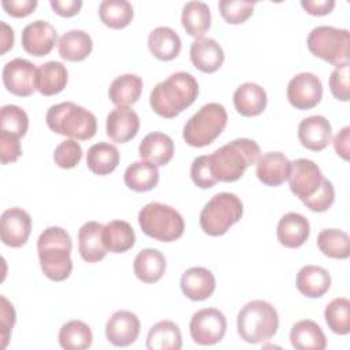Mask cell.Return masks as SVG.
I'll list each match as a JSON object with an SVG mask.
<instances>
[{"label": "cell", "mask_w": 350, "mask_h": 350, "mask_svg": "<svg viewBox=\"0 0 350 350\" xmlns=\"http://www.w3.org/2000/svg\"><path fill=\"white\" fill-rule=\"evenodd\" d=\"M197 96V79L186 71H176L152 89L149 103L159 116L172 119L189 108Z\"/></svg>", "instance_id": "cell-1"}, {"label": "cell", "mask_w": 350, "mask_h": 350, "mask_svg": "<svg viewBox=\"0 0 350 350\" xmlns=\"http://www.w3.org/2000/svg\"><path fill=\"white\" fill-rule=\"evenodd\" d=\"M72 242L66 230L57 226L45 228L37 239V252L42 273L53 280H66L72 271Z\"/></svg>", "instance_id": "cell-2"}, {"label": "cell", "mask_w": 350, "mask_h": 350, "mask_svg": "<svg viewBox=\"0 0 350 350\" xmlns=\"http://www.w3.org/2000/svg\"><path fill=\"white\" fill-rule=\"evenodd\" d=\"M260 146L249 138L234 139L209 154V168L217 182H235L260 159Z\"/></svg>", "instance_id": "cell-3"}, {"label": "cell", "mask_w": 350, "mask_h": 350, "mask_svg": "<svg viewBox=\"0 0 350 350\" xmlns=\"http://www.w3.org/2000/svg\"><path fill=\"white\" fill-rule=\"evenodd\" d=\"M45 120L49 130L75 141L90 139L97 131L96 116L86 108L71 101L49 107Z\"/></svg>", "instance_id": "cell-4"}, {"label": "cell", "mask_w": 350, "mask_h": 350, "mask_svg": "<svg viewBox=\"0 0 350 350\" xmlns=\"http://www.w3.org/2000/svg\"><path fill=\"white\" fill-rule=\"evenodd\" d=\"M279 328V316L273 305L262 299L247 302L238 313L237 329L241 339L257 345L273 338Z\"/></svg>", "instance_id": "cell-5"}, {"label": "cell", "mask_w": 350, "mask_h": 350, "mask_svg": "<svg viewBox=\"0 0 350 350\" xmlns=\"http://www.w3.org/2000/svg\"><path fill=\"white\" fill-rule=\"evenodd\" d=\"M142 232L160 242H174L183 235L185 220L172 206L161 202H149L138 213Z\"/></svg>", "instance_id": "cell-6"}, {"label": "cell", "mask_w": 350, "mask_h": 350, "mask_svg": "<svg viewBox=\"0 0 350 350\" xmlns=\"http://www.w3.org/2000/svg\"><path fill=\"white\" fill-rule=\"evenodd\" d=\"M227 111L219 103L202 105L185 124L183 139L193 148L211 145L227 126Z\"/></svg>", "instance_id": "cell-7"}, {"label": "cell", "mask_w": 350, "mask_h": 350, "mask_svg": "<svg viewBox=\"0 0 350 350\" xmlns=\"http://www.w3.org/2000/svg\"><path fill=\"white\" fill-rule=\"evenodd\" d=\"M242 213L243 204L238 196L227 191L217 193L204 205L200 213V226L205 234L220 237L241 220Z\"/></svg>", "instance_id": "cell-8"}, {"label": "cell", "mask_w": 350, "mask_h": 350, "mask_svg": "<svg viewBox=\"0 0 350 350\" xmlns=\"http://www.w3.org/2000/svg\"><path fill=\"white\" fill-rule=\"evenodd\" d=\"M306 44L312 55L335 67L349 63L350 33L346 29L317 26L309 33Z\"/></svg>", "instance_id": "cell-9"}, {"label": "cell", "mask_w": 350, "mask_h": 350, "mask_svg": "<svg viewBox=\"0 0 350 350\" xmlns=\"http://www.w3.org/2000/svg\"><path fill=\"white\" fill-rule=\"evenodd\" d=\"M191 339L201 346H212L219 343L227 329L226 316L215 308H204L197 310L189 324Z\"/></svg>", "instance_id": "cell-10"}, {"label": "cell", "mask_w": 350, "mask_h": 350, "mask_svg": "<svg viewBox=\"0 0 350 350\" xmlns=\"http://www.w3.org/2000/svg\"><path fill=\"white\" fill-rule=\"evenodd\" d=\"M323 97V83L312 72H299L287 85V100L295 109L314 108Z\"/></svg>", "instance_id": "cell-11"}, {"label": "cell", "mask_w": 350, "mask_h": 350, "mask_svg": "<svg viewBox=\"0 0 350 350\" xmlns=\"http://www.w3.org/2000/svg\"><path fill=\"white\" fill-rule=\"evenodd\" d=\"M288 186L291 193L301 201L312 197L324 179L319 165L309 159H298L291 163Z\"/></svg>", "instance_id": "cell-12"}, {"label": "cell", "mask_w": 350, "mask_h": 350, "mask_svg": "<svg viewBox=\"0 0 350 350\" xmlns=\"http://www.w3.org/2000/svg\"><path fill=\"white\" fill-rule=\"evenodd\" d=\"M36 64L31 62L15 57L5 63L1 77L5 89L18 96V97H27L36 90Z\"/></svg>", "instance_id": "cell-13"}, {"label": "cell", "mask_w": 350, "mask_h": 350, "mask_svg": "<svg viewBox=\"0 0 350 350\" xmlns=\"http://www.w3.org/2000/svg\"><path fill=\"white\" fill-rule=\"evenodd\" d=\"M31 232L30 215L18 206L5 209L0 217V237L10 247L23 246Z\"/></svg>", "instance_id": "cell-14"}, {"label": "cell", "mask_w": 350, "mask_h": 350, "mask_svg": "<svg viewBox=\"0 0 350 350\" xmlns=\"http://www.w3.org/2000/svg\"><path fill=\"white\" fill-rule=\"evenodd\" d=\"M139 329L141 323L135 313L130 310H118L105 324V336L111 345L126 347L137 340Z\"/></svg>", "instance_id": "cell-15"}, {"label": "cell", "mask_w": 350, "mask_h": 350, "mask_svg": "<svg viewBox=\"0 0 350 350\" xmlns=\"http://www.w3.org/2000/svg\"><path fill=\"white\" fill-rule=\"evenodd\" d=\"M57 40L55 27L46 21H34L25 26L22 30V46L23 49L37 57L48 55Z\"/></svg>", "instance_id": "cell-16"}, {"label": "cell", "mask_w": 350, "mask_h": 350, "mask_svg": "<svg viewBox=\"0 0 350 350\" xmlns=\"http://www.w3.org/2000/svg\"><path fill=\"white\" fill-rule=\"evenodd\" d=\"M298 138L304 148L320 152L328 146L332 138V127L327 118L313 115L305 118L298 124Z\"/></svg>", "instance_id": "cell-17"}, {"label": "cell", "mask_w": 350, "mask_h": 350, "mask_svg": "<svg viewBox=\"0 0 350 350\" xmlns=\"http://www.w3.org/2000/svg\"><path fill=\"white\" fill-rule=\"evenodd\" d=\"M107 135L118 144L133 139L139 130V118L129 107H116L107 116Z\"/></svg>", "instance_id": "cell-18"}, {"label": "cell", "mask_w": 350, "mask_h": 350, "mask_svg": "<svg viewBox=\"0 0 350 350\" xmlns=\"http://www.w3.org/2000/svg\"><path fill=\"white\" fill-rule=\"evenodd\" d=\"M190 60L197 70L212 74L221 67L224 62V52L217 41L209 37H202L191 42Z\"/></svg>", "instance_id": "cell-19"}, {"label": "cell", "mask_w": 350, "mask_h": 350, "mask_svg": "<svg viewBox=\"0 0 350 350\" xmlns=\"http://www.w3.org/2000/svg\"><path fill=\"white\" fill-rule=\"evenodd\" d=\"M216 288L213 273L204 267H191L182 273L180 290L191 301L208 299Z\"/></svg>", "instance_id": "cell-20"}, {"label": "cell", "mask_w": 350, "mask_h": 350, "mask_svg": "<svg viewBox=\"0 0 350 350\" xmlns=\"http://www.w3.org/2000/svg\"><path fill=\"white\" fill-rule=\"evenodd\" d=\"M310 234V226L308 219L297 212L286 213L278 223L276 237L280 245L288 249H297L302 246Z\"/></svg>", "instance_id": "cell-21"}, {"label": "cell", "mask_w": 350, "mask_h": 350, "mask_svg": "<svg viewBox=\"0 0 350 350\" xmlns=\"http://www.w3.org/2000/svg\"><path fill=\"white\" fill-rule=\"evenodd\" d=\"M256 175L265 186L276 187L287 180L291 161L282 152H268L257 160Z\"/></svg>", "instance_id": "cell-22"}, {"label": "cell", "mask_w": 350, "mask_h": 350, "mask_svg": "<svg viewBox=\"0 0 350 350\" xmlns=\"http://www.w3.org/2000/svg\"><path fill=\"white\" fill-rule=\"evenodd\" d=\"M139 157L156 167L165 165L174 156V141L170 135L153 131L144 137L138 146Z\"/></svg>", "instance_id": "cell-23"}, {"label": "cell", "mask_w": 350, "mask_h": 350, "mask_svg": "<svg viewBox=\"0 0 350 350\" xmlns=\"http://www.w3.org/2000/svg\"><path fill=\"white\" fill-rule=\"evenodd\" d=\"M104 226L98 221H88L78 231V252L83 261L98 262L105 254L107 249L103 243Z\"/></svg>", "instance_id": "cell-24"}, {"label": "cell", "mask_w": 350, "mask_h": 350, "mask_svg": "<svg viewBox=\"0 0 350 350\" xmlns=\"http://www.w3.org/2000/svg\"><path fill=\"white\" fill-rule=\"evenodd\" d=\"M267 93L264 88L254 82H245L234 92V107L242 116L250 118L264 112L267 107Z\"/></svg>", "instance_id": "cell-25"}, {"label": "cell", "mask_w": 350, "mask_h": 350, "mask_svg": "<svg viewBox=\"0 0 350 350\" xmlns=\"http://www.w3.org/2000/svg\"><path fill=\"white\" fill-rule=\"evenodd\" d=\"M295 286L302 295L308 298H320L331 287V275L323 267L305 265L297 273Z\"/></svg>", "instance_id": "cell-26"}, {"label": "cell", "mask_w": 350, "mask_h": 350, "mask_svg": "<svg viewBox=\"0 0 350 350\" xmlns=\"http://www.w3.org/2000/svg\"><path fill=\"white\" fill-rule=\"evenodd\" d=\"M68 79V71L60 62H46L37 68L36 72V90L42 96H55L60 93Z\"/></svg>", "instance_id": "cell-27"}, {"label": "cell", "mask_w": 350, "mask_h": 350, "mask_svg": "<svg viewBox=\"0 0 350 350\" xmlns=\"http://www.w3.org/2000/svg\"><path fill=\"white\" fill-rule=\"evenodd\" d=\"M148 48L156 59L170 62L179 55L182 42L174 29L168 26H159L149 33Z\"/></svg>", "instance_id": "cell-28"}, {"label": "cell", "mask_w": 350, "mask_h": 350, "mask_svg": "<svg viewBox=\"0 0 350 350\" xmlns=\"http://www.w3.org/2000/svg\"><path fill=\"white\" fill-rule=\"evenodd\" d=\"M167 268V261L164 254L157 249H144L141 250L133 262V269L135 276L144 283L159 282Z\"/></svg>", "instance_id": "cell-29"}, {"label": "cell", "mask_w": 350, "mask_h": 350, "mask_svg": "<svg viewBox=\"0 0 350 350\" xmlns=\"http://www.w3.org/2000/svg\"><path fill=\"white\" fill-rule=\"evenodd\" d=\"M290 342L297 350H324L327 338L317 323L313 320H299L290 331Z\"/></svg>", "instance_id": "cell-30"}, {"label": "cell", "mask_w": 350, "mask_h": 350, "mask_svg": "<svg viewBox=\"0 0 350 350\" xmlns=\"http://www.w3.org/2000/svg\"><path fill=\"white\" fill-rule=\"evenodd\" d=\"M149 350H180L182 334L179 327L171 320H161L153 324L146 336Z\"/></svg>", "instance_id": "cell-31"}, {"label": "cell", "mask_w": 350, "mask_h": 350, "mask_svg": "<svg viewBox=\"0 0 350 350\" xmlns=\"http://www.w3.org/2000/svg\"><path fill=\"white\" fill-rule=\"evenodd\" d=\"M57 48L62 59L67 62H82L92 53L93 41L83 30H70L59 38Z\"/></svg>", "instance_id": "cell-32"}, {"label": "cell", "mask_w": 350, "mask_h": 350, "mask_svg": "<svg viewBox=\"0 0 350 350\" xmlns=\"http://www.w3.org/2000/svg\"><path fill=\"white\" fill-rule=\"evenodd\" d=\"M142 79L135 74H123L116 77L108 89L109 100L116 107H127L138 101L142 93Z\"/></svg>", "instance_id": "cell-33"}, {"label": "cell", "mask_w": 350, "mask_h": 350, "mask_svg": "<svg viewBox=\"0 0 350 350\" xmlns=\"http://www.w3.org/2000/svg\"><path fill=\"white\" fill-rule=\"evenodd\" d=\"M120 161L118 148L108 142H98L89 148L86 154V165L96 175H108L113 172Z\"/></svg>", "instance_id": "cell-34"}, {"label": "cell", "mask_w": 350, "mask_h": 350, "mask_svg": "<svg viewBox=\"0 0 350 350\" xmlns=\"http://www.w3.org/2000/svg\"><path fill=\"white\" fill-rule=\"evenodd\" d=\"M103 243L107 252L124 253L135 243V232L124 220H112L103 228Z\"/></svg>", "instance_id": "cell-35"}, {"label": "cell", "mask_w": 350, "mask_h": 350, "mask_svg": "<svg viewBox=\"0 0 350 350\" xmlns=\"http://www.w3.org/2000/svg\"><path fill=\"white\" fill-rule=\"evenodd\" d=\"M180 21L189 36L202 38L211 27V10L204 1H189L182 10Z\"/></svg>", "instance_id": "cell-36"}, {"label": "cell", "mask_w": 350, "mask_h": 350, "mask_svg": "<svg viewBox=\"0 0 350 350\" xmlns=\"http://www.w3.org/2000/svg\"><path fill=\"white\" fill-rule=\"evenodd\" d=\"M124 183L129 189L144 193L149 191L159 183V170L156 165L139 160L131 163L124 171Z\"/></svg>", "instance_id": "cell-37"}, {"label": "cell", "mask_w": 350, "mask_h": 350, "mask_svg": "<svg viewBox=\"0 0 350 350\" xmlns=\"http://www.w3.org/2000/svg\"><path fill=\"white\" fill-rule=\"evenodd\" d=\"M92 342V329L81 320H70L59 331V345L66 350H86Z\"/></svg>", "instance_id": "cell-38"}, {"label": "cell", "mask_w": 350, "mask_h": 350, "mask_svg": "<svg viewBox=\"0 0 350 350\" xmlns=\"http://www.w3.org/2000/svg\"><path fill=\"white\" fill-rule=\"evenodd\" d=\"M317 247L329 258L346 260L350 256V238L342 230L325 228L317 235Z\"/></svg>", "instance_id": "cell-39"}, {"label": "cell", "mask_w": 350, "mask_h": 350, "mask_svg": "<svg viewBox=\"0 0 350 350\" xmlns=\"http://www.w3.org/2000/svg\"><path fill=\"white\" fill-rule=\"evenodd\" d=\"M98 15L105 26L119 30L131 22L134 11L127 0H104L98 7Z\"/></svg>", "instance_id": "cell-40"}, {"label": "cell", "mask_w": 350, "mask_h": 350, "mask_svg": "<svg viewBox=\"0 0 350 350\" xmlns=\"http://www.w3.org/2000/svg\"><path fill=\"white\" fill-rule=\"evenodd\" d=\"M324 319L332 332L347 335L350 332V301L345 297L332 299L325 306Z\"/></svg>", "instance_id": "cell-41"}, {"label": "cell", "mask_w": 350, "mask_h": 350, "mask_svg": "<svg viewBox=\"0 0 350 350\" xmlns=\"http://www.w3.org/2000/svg\"><path fill=\"white\" fill-rule=\"evenodd\" d=\"M0 127L1 131L21 138L27 133L29 129L27 113L21 107L14 104L3 105L0 109Z\"/></svg>", "instance_id": "cell-42"}, {"label": "cell", "mask_w": 350, "mask_h": 350, "mask_svg": "<svg viewBox=\"0 0 350 350\" xmlns=\"http://www.w3.org/2000/svg\"><path fill=\"white\" fill-rule=\"evenodd\" d=\"M254 1L242 0H221L219 1V10L221 18L230 25L245 23L253 14Z\"/></svg>", "instance_id": "cell-43"}, {"label": "cell", "mask_w": 350, "mask_h": 350, "mask_svg": "<svg viewBox=\"0 0 350 350\" xmlns=\"http://www.w3.org/2000/svg\"><path fill=\"white\" fill-rule=\"evenodd\" d=\"M81 159L82 148L75 139H64L56 146L53 152L55 164L64 170L74 168L81 161Z\"/></svg>", "instance_id": "cell-44"}, {"label": "cell", "mask_w": 350, "mask_h": 350, "mask_svg": "<svg viewBox=\"0 0 350 350\" xmlns=\"http://www.w3.org/2000/svg\"><path fill=\"white\" fill-rule=\"evenodd\" d=\"M334 200H335L334 186L328 179L324 178L319 190L312 197L306 198L302 202L306 208H309L313 212H325L331 208V205L334 204Z\"/></svg>", "instance_id": "cell-45"}, {"label": "cell", "mask_w": 350, "mask_h": 350, "mask_svg": "<svg viewBox=\"0 0 350 350\" xmlns=\"http://www.w3.org/2000/svg\"><path fill=\"white\" fill-rule=\"evenodd\" d=\"M190 176L193 183L200 187V189H209L215 186L217 182L209 168V157L208 154L198 156L193 160L191 167H190Z\"/></svg>", "instance_id": "cell-46"}, {"label": "cell", "mask_w": 350, "mask_h": 350, "mask_svg": "<svg viewBox=\"0 0 350 350\" xmlns=\"http://www.w3.org/2000/svg\"><path fill=\"white\" fill-rule=\"evenodd\" d=\"M329 90L332 96L339 101L350 100L349 88V63L335 67L329 77Z\"/></svg>", "instance_id": "cell-47"}, {"label": "cell", "mask_w": 350, "mask_h": 350, "mask_svg": "<svg viewBox=\"0 0 350 350\" xmlns=\"http://www.w3.org/2000/svg\"><path fill=\"white\" fill-rule=\"evenodd\" d=\"M22 154V148H21V142L19 138L0 131V160L1 164H8V163H14L19 159V156Z\"/></svg>", "instance_id": "cell-48"}, {"label": "cell", "mask_w": 350, "mask_h": 350, "mask_svg": "<svg viewBox=\"0 0 350 350\" xmlns=\"http://www.w3.org/2000/svg\"><path fill=\"white\" fill-rule=\"evenodd\" d=\"M0 319H1V349H5L10 340L12 327L16 320V313L12 304L4 297H0Z\"/></svg>", "instance_id": "cell-49"}, {"label": "cell", "mask_w": 350, "mask_h": 350, "mask_svg": "<svg viewBox=\"0 0 350 350\" xmlns=\"http://www.w3.org/2000/svg\"><path fill=\"white\" fill-rule=\"evenodd\" d=\"M1 5L8 15L14 18H25L36 10L37 0H3Z\"/></svg>", "instance_id": "cell-50"}, {"label": "cell", "mask_w": 350, "mask_h": 350, "mask_svg": "<svg viewBox=\"0 0 350 350\" xmlns=\"http://www.w3.org/2000/svg\"><path fill=\"white\" fill-rule=\"evenodd\" d=\"M53 12H56L60 16L70 18L79 12L82 7L81 0H51L49 1Z\"/></svg>", "instance_id": "cell-51"}, {"label": "cell", "mask_w": 350, "mask_h": 350, "mask_svg": "<svg viewBox=\"0 0 350 350\" xmlns=\"http://www.w3.org/2000/svg\"><path fill=\"white\" fill-rule=\"evenodd\" d=\"M301 5L310 15L323 16L329 14L334 10L335 1L334 0H302Z\"/></svg>", "instance_id": "cell-52"}, {"label": "cell", "mask_w": 350, "mask_h": 350, "mask_svg": "<svg viewBox=\"0 0 350 350\" xmlns=\"http://www.w3.org/2000/svg\"><path fill=\"white\" fill-rule=\"evenodd\" d=\"M350 126H345L334 138L332 144L335 148V152L338 156H340L343 160H349V149H350Z\"/></svg>", "instance_id": "cell-53"}, {"label": "cell", "mask_w": 350, "mask_h": 350, "mask_svg": "<svg viewBox=\"0 0 350 350\" xmlns=\"http://www.w3.org/2000/svg\"><path fill=\"white\" fill-rule=\"evenodd\" d=\"M1 53L4 55L14 45V30L5 22H1Z\"/></svg>", "instance_id": "cell-54"}]
</instances>
